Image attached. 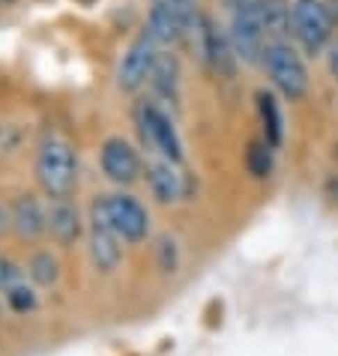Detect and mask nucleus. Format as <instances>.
I'll return each instance as SVG.
<instances>
[{"label":"nucleus","mask_w":338,"mask_h":356,"mask_svg":"<svg viewBox=\"0 0 338 356\" xmlns=\"http://www.w3.org/2000/svg\"><path fill=\"white\" fill-rule=\"evenodd\" d=\"M36 180L51 201H63L75 192L78 162L72 144L63 138H45L36 153Z\"/></svg>","instance_id":"1"},{"label":"nucleus","mask_w":338,"mask_h":356,"mask_svg":"<svg viewBox=\"0 0 338 356\" xmlns=\"http://www.w3.org/2000/svg\"><path fill=\"white\" fill-rule=\"evenodd\" d=\"M291 33L308 54H321L335 39V13L323 0H293Z\"/></svg>","instance_id":"2"},{"label":"nucleus","mask_w":338,"mask_h":356,"mask_svg":"<svg viewBox=\"0 0 338 356\" xmlns=\"http://www.w3.org/2000/svg\"><path fill=\"white\" fill-rule=\"evenodd\" d=\"M261 63L266 69V75H270L273 87L284 99L296 102V99L305 96V90H308V69L303 63L300 51H296L287 39H284V42H270V45H266Z\"/></svg>","instance_id":"3"},{"label":"nucleus","mask_w":338,"mask_h":356,"mask_svg":"<svg viewBox=\"0 0 338 356\" xmlns=\"http://www.w3.org/2000/svg\"><path fill=\"white\" fill-rule=\"evenodd\" d=\"M120 236L114 234L111 222L105 213V197H96L90 204V225H87V252H90V264L99 273H114L123 261Z\"/></svg>","instance_id":"4"},{"label":"nucleus","mask_w":338,"mask_h":356,"mask_svg":"<svg viewBox=\"0 0 338 356\" xmlns=\"http://www.w3.org/2000/svg\"><path fill=\"white\" fill-rule=\"evenodd\" d=\"M105 213H108V222H111L114 234L129 245L144 243L147 234H150V216H147L141 201L132 195H123V192L105 195Z\"/></svg>","instance_id":"5"},{"label":"nucleus","mask_w":338,"mask_h":356,"mask_svg":"<svg viewBox=\"0 0 338 356\" xmlns=\"http://www.w3.org/2000/svg\"><path fill=\"white\" fill-rule=\"evenodd\" d=\"M138 123H141V135L144 141L153 147L156 153L165 156V162H183V141L180 135H177L171 117H168L162 108L153 105V102H144L138 108Z\"/></svg>","instance_id":"6"},{"label":"nucleus","mask_w":338,"mask_h":356,"mask_svg":"<svg viewBox=\"0 0 338 356\" xmlns=\"http://www.w3.org/2000/svg\"><path fill=\"white\" fill-rule=\"evenodd\" d=\"M156 48L159 45L144 31L132 39V45L126 48V54L120 60V69H117V87H120V90L135 93V90H141V87L150 81L156 60H159Z\"/></svg>","instance_id":"7"},{"label":"nucleus","mask_w":338,"mask_h":356,"mask_svg":"<svg viewBox=\"0 0 338 356\" xmlns=\"http://www.w3.org/2000/svg\"><path fill=\"white\" fill-rule=\"evenodd\" d=\"M99 165L108 180L120 183V186H129L138 180L141 174V159H138L135 147L126 141V138H108L99 150Z\"/></svg>","instance_id":"8"},{"label":"nucleus","mask_w":338,"mask_h":356,"mask_svg":"<svg viewBox=\"0 0 338 356\" xmlns=\"http://www.w3.org/2000/svg\"><path fill=\"white\" fill-rule=\"evenodd\" d=\"M9 227L27 243H36L48 234V210L33 195H18L9 207Z\"/></svg>","instance_id":"9"},{"label":"nucleus","mask_w":338,"mask_h":356,"mask_svg":"<svg viewBox=\"0 0 338 356\" xmlns=\"http://www.w3.org/2000/svg\"><path fill=\"white\" fill-rule=\"evenodd\" d=\"M48 234L57 245H75L84 234V222H81V213L78 207L63 197V201H51L48 207Z\"/></svg>","instance_id":"10"},{"label":"nucleus","mask_w":338,"mask_h":356,"mask_svg":"<svg viewBox=\"0 0 338 356\" xmlns=\"http://www.w3.org/2000/svg\"><path fill=\"white\" fill-rule=\"evenodd\" d=\"M188 31H192V27H188L165 0H156L150 15H147V24H144V33L150 36L156 45H171L177 39H183Z\"/></svg>","instance_id":"11"},{"label":"nucleus","mask_w":338,"mask_h":356,"mask_svg":"<svg viewBox=\"0 0 338 356\" xmlns=\"http://www.w3.org/2000/svg\"><path fill=\"white\" fill-rule=\"evenodd\" d=\"M147 186L159 204H174L186 195V180L171 162H153L147 165Z\"/></svg>","instance_id":"12"},{"label":"nucleus","mask_w":338,"mask_h":356,"mask_svg":"<svg viewBox=\"0 0 338 356\" xmlns=\"http://www.w3.org/2000/svg\"><path fill=\"white\" fill-rule=\"evenodd\" d=\"M261 24L266 45L284 42V36L291 33V6H287V0H261Z\"/></svg>","instance_id":"13"},{"label":"nucleus","mask_w":338,"mask_h":356,"mask_svg":"<svg viewBox=\"0 0 338 356\" xmlns=\"http://www.w3.org/2000/svg\"><path fill=\"white\" fill-rule=\"evenodd\" d=\"M24 273H27V279H31L33 288H54V284L61 282V261H57L48 249H39L31 254Z\"/></svg>","instance_id":"14"},{"label":"nucleus","mask_w":338,"mask_h":356,"mask_svg":"<svg viewBox=\"0 0 338 356\" xmlns=\"http://www.w3.org/2000/svg\"><path fill=\"white\" fill-rule=\"evenodd\" d=\"M257 111H261V123H264V141L270 147H278L284 138V120H282V111H278L275 96L266 90L257 93Z\"/></svg>","instance_id":"15"},{"label":"nucleus","mask_w":338,"mask_h":356,"mask_svg":"<svg viewBox=\"0 0 338 356\" xmlns=\"http://www.w3.org/2000/svg\"><path fill=\"white\" fill-rule=\"evenodd\" d=\"M3 302H6V309L13 314H33L39 309V293L31 284V279H27L22 284H15V288H9L3 293Z\"/></svg>","instance_id":"16"},{"label":"nucleus","mask_w":338,"mask_h":356,"mask_svg":"<svg viewBox=\"0 0 338 356\" xmlns=\"http://www.w3.org/2000/svg\"><path fill=\"white\" fill-rule=\"evenodd\" d=\"M150 84L156 87L159 96L171 99V96L177 93V63L168 60V57H159L153 75H150Z\"/></svg>","instance_id":"17"},{"label":"nucleus","mask_w":338,"mask_h":356,"mask_svg":"<svg viewBox=\"0 0 338 356\" xmlns=\"http://www.w3.org/2000/svg\"><path fill=\"white\" fill-rule=\"evenodd\" d=\"M156 261L162 273H177V264H180V249H177V240L171 236H162L156 243Z\"/></svg>","instance_id":"18"},{"label":"nucleus","mask_w":338,"mask_h":356,"mask_svg":"<svg viewBox=\"0 0 338 356\" xmlns=\"http://www.w3.org/2000/svg\"><path fill=\"white\" fill-rule=\"evenodd\" d=\"M22 282H27L24 266H18L13 258L0 254V293H6L9 288H15V284H22Z\"/></svg>","instance_id":"19"},{"label":"nucleus","mask_w":338,"mask_h":356,"mask_svg":"<svg viewBox=\"0 0 338 356\" xmlns=\"http://www.w3.org/2000/svg\"><path fill=\"white\" fill-rule=\"evenodd\" d=\"M270 150H273L270 144H255L252 147V153H248V168H252L255 177H270V168H273Z\"/></svg>","instance_id":"20"},{"label":"nucleus","mask_w":338,"mask_h":356,"mask_svg":"<svg viewBox=\"0 0 338 356\" xmlns=\"http://www.w3.org/2000/svg\"><path fill=\"white\" fill-rule=\"evenodd\" d=\"M165 3L171 6L188 27H192V24L198 22V15H201V13H198V0H165Z\"/></svg>","instance_id":"21"},{"label":"nucleus","mask_w":338,"mask_h":356,"mask_svg":"<svg viewBox=\"0 0 338 356\" xmlns=\"http://www.w3.org/2000/svg\"><path fill=\"white\" fill-rule=\"evenodd\" d=\"M326 60H330V75L335 78V84H338V36L332 39L330 51H326Z\"/></svg>","instance_id":"22"},{"label":"nucleus","mask_w":338,"mask_h":356,"mask_svg":"<svg viewBox=\"0 0 338 356\" xmlns=\"http://www.w3.org/2000/svg\"><path fill=\"white\" fill-rule=\"evenodd\" d=\"M9 227V210H3V207H0V234H3Z\"/></svg>","instance_id":"23"},{"label":"nucleus","mask_w":338,"mask_h":356,"mask_svg":"<svg viewBox=\"0 0 338 356\" xmlns=\"http://www.w3.org/2000/svg\"><path fill=\"white\" fill-rule=\"evenodd\" d=\"M3 305H6V302H3V293H0V314H3Z\"/></svg>","instance_id":"24"},{"label":"nucleus","mask_w":338,"mask_h":356,"mask_svg":"<svg viewBox=\"0 0 338 356\" xmlns=\"http://www.w3.org/2000/svg\"><path fill=\"white\" fill-rule=\"evenodd\" d=\"M335 3H338V0H335Z\"/></svg>","instance_id":"25"}]
</instances>
